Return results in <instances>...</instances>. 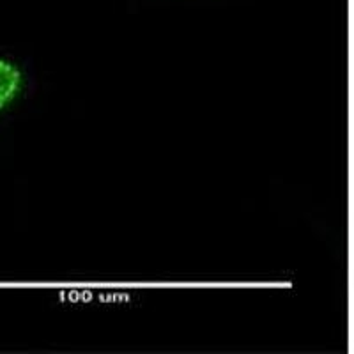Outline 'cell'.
<instances>
[{
    "label": "cell",
    "instance_id": "obj_1",
    "mask_svg": "<svg viewBox=\"0 0 354 354\" xmlns=\"http://www.w3.org/2000/svg\"><path fill=\"white\" fill-rule=\"evenodd\" d=\"M28 75L24 66L8 55H0V115L11 110L25 94Z\"/></svg>",
    "mask_w": 354,
    "mask_h": 354
}]
</instances>
